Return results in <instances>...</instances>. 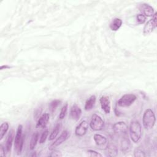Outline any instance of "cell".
Here are the masks:
<instances>
[{
  "label": "cell",
  "instance_id": "1",
  "mask_svg": "<svg viewBox=\"0 0 157 157\" xmlns=\"http://www.w3.org/2000/svg\"><path fill=\"white\" fill-rule=\"evenodd\" d=\"M129 134L130 137L133 142L137 143L140 140L142 136V127L138 121L134 120L131 121L129 126Z\"/></svg>",
  "mask_w": 157,
  "mask_h": 157
},
{
  "label": "cell",
  "instance_id": "2",
  "mask_svg": "<svg viewBox=\"0 0 157 157\" xmlns=\"http://www.w3.org/2000/svg\"><path fill=\"white\" fill-rule=\"evenodd\" d=\"M24 140L25 136L23 134V126L21 124H19L17 129L14 140V149L17 155H20L23 150Z\"/></svg>",
  "mask_w": 157,
  "mask_h": 157
},
{
  "label": "cell",
  "instance_id": "3",
  "mask_svg": "<svg viewBox=\"0 0 157 157\" xmlns=\"http://www.w3.org/2000/svg\"><path fill=\"white\" fill-rule=\"evenodd\" d=\"M156 122V117L151 109H147L144 113L142 117L143 126L146 129H152Z\"/></svg>",
  "mask_w": 157,
  "mask_h": 157
},
{
  "label": "cell",
  "instance_id": "4",
  "mask_svg": "<svg viewBox=\"0 0 157 157\" xmlns=\"http://www.w3.org/2000/svg\"><path fill=\"white\" fill-rule=\"evenodd\" d=\"M137 99V97L134 94H125L120 98L117 104L120 107H126L131 105Z\"/></svg>",
  "mask_w": 157,
  "mask_h": 157
},
{
  "label": "cell",
  "instance_id": "5",
  "mask_svg": "<svg viewBox=\"0 0 157 157\" xmlns=\"http://www.w3.org/2000/svg\"><path fill=\"white\" fill-rule=\"evenodd\" d=\"M90 126L93 131H99L104 128V122L99 115L97 114H94L93 115L91 120L90 121Z\"/></svg>",
  "mask_w": 157,
  "mask_h": 157
},
{
  "label": "cell",
  "instance_id": "6",
  "mask_svg": "<svg viewBox=\"0 0 157 157\" xmlns=\"http://www.w3.org/2000/svg\"><path fill=\"white\" fill-rule=\"evenodd\" d=\"M156 15L157 13L155 12L152 16V18L149 20L144 27L143 33L145 36L150 34L156 27Z\"/></svg>",
  "mask_w": 157,
  "mask_h": 157
},
{
  "label": "cell",
  "instance_id": "7",
  "mask_svg": "<svg viewBox=\"0 0 157 157\" xmlns=\"http://www.w3.org/2000/svg\"><path fill=\"white\" fill-rule=\"evenodd\" d=\"M113 132L119 135V136H124L128 134V127L127 124L124 121H118L115 123L113 125Z\"/></svg>",
  "mask_w": 157,
  "mask_h": 157
},
{
  "label": "cell",
  "instance_id": "8",
  "mask_svg": "<svg viewBox=\"0 0 157 157\" xmlns=\"http://www.w3.org/2000/svg\"><path fill=\"white\" fill-rule=\"evenodd\" d=\"M88 129V123L86 121L83 120L76 127L75 129V134L78 137H82L86 133Z\"/></svg>",
  "mask_w": 157,
  "mask_h": 157
},
{
  "label": "cell",
  "instance_id": "9",
  "mask_svg": "<svg viewBox=\"0 0 157 157\" xmlns=\"http://www.w3.org/2000/svg\"><path fill=\"white\" fill-rule=\"evenodd\" d=\"M69 137V132L67 130H64L60 136L54 141V142L51 145L50 149H53L54 147H56L59 145H61L62 143L65 142Z\"/></svg>",
  "mask_w": 157,
  "mask_h": 157
},
{
  "label": "cell",
  "instance_id": "10",
  "mask_svg": "<svg viewBox=\"0 0 157 157\" xmlns=\"http://www.w3.org/2000/svg\"><path fill=\"white\" fill-rule=\"evenodd\" d=\"M99 101L101 109L105 113H109L110 112V101L109 97L103 96L100 98Z\"/></svg>",
  "mask_w": 157,
  "mask_h": 157
},
{
  "label": "cell",
  "instance_id": "11",
  "mask_svg": "<svg viewBox=\"0 0 157 157\" xmlns=\"http://www.w3.org/2000/svg\"><path fill=\"white\" fill-rule=\"evenodd\" d=\"M82 115V110L77 104H74L70 110V116L72 120L77 121L80 119Z\"/></svg>",
  "mask_w": 157,
  "mask_h": 157
},
{
  "label": "cell",
  "instance_id": "12",
  "mask_svg": "<svg viewBox=\"0 0 157 157\" xmlns=\"http://www.w3.org/2000/svg\"><path fill=\"white\" fill-rule=\"evenodd\" d=\"M139 9L145 17H152L154 14V9L147 4H142L140 6Z\"/></svg>",
  "mask_w": 157,
  "mask_h": 157
},
{
  "label": "cell",
  "instance_id": "13",
  "mask_svg": "<svg viewBox=\"0 0 157 157\" xmlns=\"http://www.w3.org/2000/svg\"><path fill=\"white\" fill-rule=\"evenodd\" d=\"M49 118H50L49 113H44V114H42L37 120V122L36 124V128H45L49 121Z\"/></svg>",
  "mask_w": 157,
  "mask_h": 157
},
{
  "label": "cell",
  "instance_id": "14",
  "mask_svg": "<svg viewBox=\"0 0 157 157\" xmlns=\"http://www.w3.org/2000/svg\"><path fill=\"white\" fill-rule=\"evenodd\" d=\"M131 148V143L128 139V135L123 136L121 140V150L123 153H127Z\"/></svg>",
  "mask_w": 157,
  "mask_h": 157
},
{
  "label": "cell",
  "instance_id": "15",
  "mask_svg": "<svg viewBox=\"0 0 157 157\" xmlns=\"http://www.w3.org/2000/svg\"><path fill=\"white\" fill-rule=\"evenodd\" d=\"M14 132H15L14 130L11 129L7 135L6 142V145H5V148L7 153L10 152L13 140V137H14Z\"/></svg>",
  "mask_w": 157,
  "mask_h": 157
},
{
  "label": "cell",
  "instance_id": "16",
  "mask_svg": "<svg viewBox=\"0 0 157 157\" xmlns=\"http://www.w3.org/2000/svg\"><path fill=\"white\" fill-rule=\"evenodd\" d=\"M93 139H94V140L96 143V144L99 146V147H102V146H105V148L107 147V139L101 135V134H95L94 135V137H93Z\"/></svg>",
  "mask_w": 157,
  "mask_h": 157
},
{
  "label": "cell",
  "instance_id": "17",
  "mask_svg": "<svg viewBox=\"0 0 157 157\" xmlns=\"http://www.w3.org/2000/svg\"><path fill=\"white\" fill-rule=\"evenodd\" d=\"M122 25V20L120 18H114L110 24V28L112 31H116L120 29Z\"/></svg>",
  "mask_w": 157,
  "mask_h": 157
},
{
  "label": "cell",
  "instance_id": "18",
  "mask_svg": "<svg viewBox=\"0 0 157 157\" xmlns=\"http://www.w3.org/2000/svg\"><path fill=\"white\" fill-rule=\"evenodd\" d=\"M96 96L94 95H91L86 101L85 104V110H91L96 102Z\"/></svg>",
  "mask_w": 157,
  "mask_h": 157
},
{
  "label": "cell",
  "instance_id": "19",
  "mask_svg": "<svg viewBox=\"0 0 157 157\" xmlns=\"http://www.w3.org/2000/svg\"><path fill=\"white\" fill-rule=\"evenodd\" d=\"M39 139V132H34L31 137L30 139V142H29V148L30 150H33L34 149L37 143V140Z\"/></svg>",
  "mask_w": 157,
  "mask_h": 157
},
{
  "label": "cell",
  "instance_id": "20",
  "mask_svg": "<svg viewBox=\"0 0 157 157\" xmlns=\"http://www.w3.org/2000/svg\"><path fill=\"white\" fill-rule=\"evenodd\" d=\"M107 149V155L110 156H116L117 154V148L116 146L113 145H107L106 148Z\"/></svg>",
  "mask_w": 157,
  "mask_h": 157
},
{
  "label": "cell",
  "instance_id": "21",
  "mask_svg": "<svg viewBox=\"0 0 157 157\" xmlns=\"http://www.w3.org/2000/svg\"><path fill=\"white\" fill-rule=\"evenodd\" d=\"M60 129H61V124L60 123L56 124L49 136V139H48L49 140H52L56 137V136H58L60 131Z\"/></svg>",
  "mask_w": 157,
  "mask_h": 157
},
{
  "label": "cell",
  "instance_id": "22",
  "mask_svg": "<svg viewBox=\"0 0 157 157\" xmlns=\"http://www.w3.org/2000/svg\"><path fill=\"white\" fill-rule=\"evenodd\" d=\"M9 124L7 122H4L0 126V140H2L9 129Z\"/></svg>",
  "mask_w": 157,
  "mask_h": 157
},
{
  "label": "cell",
  "instance_id": "23",
  "mask_svg": "<svg viewBox=\"0 0 157 157\" xmlns=\"http://www.w3.org/2000/svg\"><path fill=\"white\" fill-rule=\"evenodd\" d=\"M61 101L59 99H54L49 104V109L51 112H54L58 106L61 104Z\"/></svg>",
  "mask_w": 157,
  "mask_h": 157
},
{
  "label": "cell",
  "instance_id": "24",
  "mask_svg": "<svg viewBox=\"0 0 157 157\" xmlns=\"http://www.w3.org/2000/svg\"><path fill=\"white\" fill-rule=\"evenodd\" d=\"M67 108H68V104L67 103H66L61 109V111L59 115V118L60 120H62L65 117L67 111Z\"/></svg>",
  "mask_w": 157,
  "mask_h": 157
},
{
  "label": "cell",
  "instance_id": "25",
  "mask_svg": "<svg viewBox=\"0 0 157 157\" xmlns=\"http://www.w3.org/2000/svg\"><path fill=\"white\" fill-rule=\"evenodd\" d=\"M134 156L136 157H144L146 156V155H145L144 150L139 147L134 150Z\"/></svg>",
  "mask_w": 157,
  "mask_h": 157
},
{
  "label": "cell",
  "instance_id": "26",
  "mask_svg": "<svg viewBox=\"0 0 157 157\" xmlns=\"http://www.w3.org/2000/svg\"><path fill=\"white\" fill-rule=\"evenodd\" d=\"M48 129H46L45 131H44L41 136H40V139H39V143L40 144H44V142H45L46 141V139L48 136Z\"/></svg>",
  "mask_w": 157,
  "mask_h": 157
},
{
  "label": "cell",
  "instance_id": "27",
  "mask_svg": "<svg viewBox=\"0 0 157 157\" xmlns=\"http://www.w3.org/2000/svg\"><path fill=\"white\" fill-rule=\"evenodd\" d=\"M136 20L138 23L139 24H142L144 23L145 20H146V17L144 16L142 13H140L137 15L136 16Z\"/></svg>",
  "mask_w": 157,
  "mask_h": 157
},
{
  "label": "cell",
  "instance_id": "28",
  "mask_svg": "<svg viewBox=\"0 0 157 157\" xmlns=\"http://www.w3.org/2000/svg\"><path fill=\"white\" fill-rule=\"evenodd\" d=\"M88 153L90 156H97V157L102 156L101 154H100L99 153H98L94 150H88Z\"/></svg>",
  "mask_w": 157,
  "mask_h": 157
},
{
  "label": "cell",
  "instance_id": "29",
  "mask_svg": "<svg viewBox=\"0 0 157 157\" xmlns=\"http://www.w3.org/2000/svg\"><path fill=\"white\" fill-rule=\"evenodd\" d=\"M50 156H61V154L60 153L59 151H56V150H53L51 154L49 155Z\"/></svg>",
  "mask_w": 157,
  "mask_h": 157
},
{
  "label": "cell",
  "instance_id": "30",
  "mask_svg": "<svg viewBox=\"0 0 157 157\" xmlns=\"http://www.w3.org/2000/svg\"><path fill=\"white\" fill-rule=\"evenodd\" d=\"M6 153H5V149L4 147L2 145H0V156H5Z\"/></svg>",
  "mask_w": 157,
  "mask_h": 157
},
{
  "label": "cell",
  "instance_id": "31",
  "mask_svg": "<svg viewBox=\"0 0 157 157\" xmlns=\"http://www.w3.org/2000/svg\"><path fill=\"white\" fill-rule=\"evenodd\" d=\"M41 111H42V109H40V110H39V109L36 110L34 112V116L37 118V117H38L39 116V115L40 114Z\"/></svg>",
  "mask_w": 157,
  "mask_h": 157
},
{
  "label": "cell",
  "instance_id": "32",
  "mask_svg": "<svg viewBox=\"0 0 157 157\" xmlns=\"http://www.w3.org/2000/svg\"><path fill=\"white\" fill-rule=\"evenodd\" d=\"M10 67L9 66H7V65H3V66H1V70H2L4 68V69H7V68H9Z\"/></svg>",
  "mask_w": 157,
  "mask_h": 157
}]
</instances>
